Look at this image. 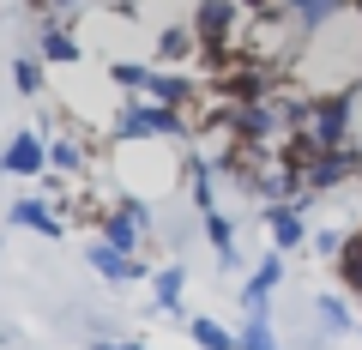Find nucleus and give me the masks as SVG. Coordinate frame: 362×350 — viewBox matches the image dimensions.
<instances>
[{"label":"nucleus","instance_id":"21","mask_svg":"<svg viewBox=\"0 0 362 350\" xmlns=\"http://www.w3.org/2000/svg\"><path fill=\"white\" fill-rule=\"evenodd\" d=\"M356 344H362V326H356Z\"/></svg>","mask_w":362,"mask_h":350},{"label":"nucleus","instance_id":"18","mask_svg":"<svg viewBox=\"0 0 362 350\" xmlns=\"http://www.w3.org/2000/svg\"><path fill=\"white\" fill-rule=\"evenodd\" d=\"M344 235H350V230H332V223H326V230H314V235H308V247L326 259V266H332V259H338V247H344Z\"/></svg>","mask_w":362,"mask_h":350},{"label":"nucleus","instance_id":"6","mask_svg":"<svg viewBox=\"0 0 362 350\" xmlns=\"http://www.w3.org/2000/svg\"><path fill=\"white\" fill-rule=\"evenodd\" d=\"M187 61H199V37L187 18H163L151 37V66H175V73H187Z\"/></svg>","mask_w":362,"mask_h":350},{"label":"nucleus","instance_id":"16","mask_svg":"<svg viewBox=\"0 0 362 350\" xmlns=\"http://www.w3.org/2000/svg\"><path fill=\"white\" fill-rule=\"evenodd\" d=\"M235 344H242V350H284V344H278V320H272V314H247V320L235 326Z\"/></svg>","mask_w":362,"mask_h":350},{"label":"nucleus","instance_id":"4","mask_svg":"<svg viewBox=\"0 0 362 350\" xmlns=\"http://www.w3.org/2000/svg\"><path fill=\"white\" fill-rule=\"evenodd\" d=\"M85 266L103 278V284H115V290L121 284H151V272H157L145 254H121V247L97 242V235H85Z\"/></svg>","mask_w":362,"mask_h":350},{"label":"nucleus","instance_id":"5","mask_svg":"<svg viewBox=\"0 0 362 350\" xmlns=\"http://www.w3.org/2000/svg\"><path fill=\"white\" fill-rule=\"evenodd\" d=\"M278 284H284V254H259V266H247V278L235 284V302H242V314H272V296H278Z\"/></svg>","mask_w":362,"mask_h":350},{"label":"nucleus","instance_id":"11","mask_svg":"<svg viewBox=\"0 0 362 350\" xmlns=\"http://www.w3.org/2000/svg\"><path fill=\"white\" fill-rule=\"evenodd\" d=\"M151 308L169 320H187V259H163L151 272Z\"/></svg>","mask_w":362,"mask_h":350},{"label":"nucleus","instance_id":"3","mask_svg":"<svg viewBox=\"0 0 362 350\" xmlns=\"http://www.w3.org/2000/svg\"><path fill=\"white\" fill-rule=\"evenodd\" d=\"M0 175L13 182H42L49 175V127H18L0 145Z\"/></svg>","mask_w":362,"mask_h":350},{"label":"nucleus","instance_id":"19","mask_svg":"<svg viewBox=\"0 0 362 350\" xmlns=\"http://www.w3.org/2000/svg\"><path fill=\"white\" fill-rule=\"evenodd\" d=\"M90 350H151L145 338H90Z\"/></svg>","mask_w":362,"mask_h":350},{"label":"nucleus","instance_id":"15","mask_svg":"<svg viewBox=\"0 0 362 350\" xmlns=\"http://www.w3.org/2000/svg\"><path fill=\"white\" fill-rule=\"evenodd\" d=\"M103 73L121 97H145V85H151V61H109Z\"/></svg>","mask_w":362,"mask_h":350},{"label":"nucleus","instance_id":"14","mask_svg":"<svg viewBox=\"0 0 362 350\" xmlns=\"http://www.w3.org/2000/svg\"><path fill=\"white\" fill-rule=\"evenodd\" d=\"M181 332L194 338L199 350H242V344H235V326H223L218 314H187V320H181Z\"/></svg>","mask_w":362,"mask_h":350},{"label":"nucleus","instance_id":"1","mask_svg":"<svg viewBox=\"0 0 362 350\" xmlns=\"http://www.w3.org/2000/svg\"><path fill=\"white\" fill-rule=\"evenodd\" d=\"M356 103H362V78H344L338 91H314L308 109H302L296 139L314 145V151H344L356 139Z\"/></svg>","mask_w":362,"mask_h":350},{"label":"nucleus","instance_id":"13","mask_svg":"<svg viewBox=\"0 0 362 350\" xmlns=\"http://www.w3.org/2000/svg\"><path fill=\"white\" fill-rule=\"evenodd\" d=\"M278 6L290 13V25H296L302 37H314V30H326L338 13H344L350 0H278Z\"/></svg>","mask_w":362,"mask_h":350},{"label":"nucleus","instance_id":"12","mask_svg":"<svg viewBox=\"0 0 362 350\" xmlns=\"http://www.w3.org/2000/svg\"><path fill=\"white\" fill-rule=\"evenodd\" d=\"M199 235L211 242V254H218V266H223V272H242V235H235V218H230L223 206L199 218Z\"/></svg>","mask_w":362,"mask_h":350},{"label":"nucleus","instance_id":"2","mask_svg":"<svg viewBox=\"0 0 362 350\" xmlns=\"http://www.w3.org/2000/svg\"><path fill=\"white\" fill-rule=\"evenodd\" d=\"M109 145H194L187 115L163 103H145V97H121V109L109 115Z\"/></svg>","mask_w":362,"mask_h":350},{"label":"nucleus","instance_id":"20","mask_svg":"<svg viewBox=\"0 0 362 350\" xmlns=\"http://www.w3.org/2000/svg\"><path fill=\"white\" fill-rule=\"evenodd\" d=\"M242 13L247 18H266V13H278V0H242Z\"/></svg>","mask_w":362,"mask_h":350},{"label":"nucleus","instance_id":"10","mask_svg":"<svg viewBox=\"0 0 362 350\" xmlns=\"http://www.w3.org/2000/svg\"><path fill=\"white\" fill-rule=\"evenodd\" d=\"M356 308H350V296L344 290H320L314 296V338L320 344H332V338H356Z\"/></svg>","mask_w":362,"mask_h":350},{"label":"nucleus","instance_id":"7","mask_svg":"<svg viewBox=\"0 0 362 350\" xmlns=\"http://www.w3.org/2000/svg\"><path fill=\"white\" fill-rule=\"evenodd\" d=\"M37 61L42 66H78L85 61V42H78L73 18H42L37 25Z\"/></svg>","mask_w":362,"mask_h":350},{"label":"nucleus","instance_id":"17","mask_svg":"<svg viewBox=\"0 0 362 350\" xmlns=\"http://www.w3.org/2000/svg\"><path fill=\"white\" fill-rule=\"evenodd\" d=\"M42 73H49V66H42L37 54H18V61H13V91H18V97H30V103H37V97L49 91V78H42Z\"/></svg>","mask_w":362,"mask_h":350},{"label":"nucleus","instance_id":"9","mask_svg":"<svg viewBox=\"0 0 362 350\" xmlns=\"http://www.w3.org/2000/svg\"><path fill=\"white\" fill-rule=\"evenodd\" d=\"M259 218H266L272 254H296V247H308V235H314V223H308V211H302V206H266Z\"/></svg>","mask_w":362,"mask_h":350},{"label":"nucleus","instance_id":"8","mask_svg":"<svg viewBox=\"0 0 362 350\" xmlns=\"http://www.w3.org/2000/svg\"><path fill=\"white\" fill-rule=\"evenodd\" d=\"M6 223H13V230H25V235H42V242H61V235H66V218H61L42 194L13 199V206H6Z\"/></svg>","mask_w":362,"mask_h":350}]
</instances>
